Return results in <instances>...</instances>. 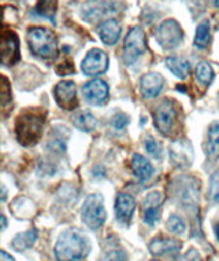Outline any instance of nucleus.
Listing matches in <instances>:
<instances>
[{
    "label": "nucleus",
    "mask_w": 219,
    "mask_h": 261,
    "mask_svg": "<svg viewBox=\"0 0 219 261\" xmlns=\"http://www.w3.org/2000/svg\"><path fill=\"white\" fill-rule=\"evenodd\" d=\"M89 253V238L78 230L63 231L55 245V257L58 261L81 260Z\"/></svg>",
    "instance_id": "1"
},
{
    "label": "nucleus",
    "mask_w": 219,
    "mask_h": 261,
    "mask_svg": "<svg viewBox=\"0 0 219 261\" xmlns=\"http://www.w3.org/2000/svg\"><path fill=\"white\" fill-rule=\"evenodd\" d=\"M45 124V113L40 109H29L19 114L15 122L17 139L22 146H33L39 142Z\"/></svg>",
    "instance_id": "2"
},
{
    "label": "nucleus",
    "mask_w": 219,
    "mask_h": 261,
    "mask_svg": "<svg viewBox=\"0 0 219 261\" xmlns=\"http://www.w3.org/2000/svg\"><path fill=\"white\" fill-rule=\"evenodd\" d=\"M27 44L32 53L40 58H54L58 53V39L47 28H30L27 31Z\"/></svg>",
    "instance_id": "3"
},
{
    "label": "nucleus",
    "mask_w": 219,
    "mask_h": 261,
    "mask_svg": "<svg viewBox=\"0 0 219 261\" xmlns=\"http://www.w3.org/2000/svg\"><path fill=\"white\" fill-rule=\"evenodd\" d=\"M81 216L86 227H89L90 230H99L107 219L103 197L100 194H90L82 205Z\"/></svg>",
    "instance_id": "4"
},
{
    "label": "nucleus",
    "mask_w": 219,
    "mask_h": 261,
    "mask_svg": "<svg viewBox=\"0 0 219 261\" xmlns=\"http://www.w3.org/2000/svg\"><path fill=\"white\" fill-rule=\"evenodd\" d=\"M145 48H147V39L143 28H132L126 35L125 44H123V61L126 65L136 62V59L145 53Z\"/></svg>",
    "instance_id": "5"
},
{
    "label": "nucleus",
    "mask_w": 219,
    "mask_h": 261,
    "mask_svg": "<svg viewBox=\"0 0 219 261\" xmlns=\"http://www.w3.org/2000/svg\"><path fill=\"white\" fill-rule=\"evenodd\" d=\"M183 39L182 28L175 19H167L159 25L157 31V40L162 48L165 50H174Z\"/></svg>",
    "instance_id": "6"
},
{
    "label": "nucleus",
    "mask_w": 219,
    "mask_h": 261,
    "mask_svg": "<svg viewBox=\"0 0 219 261\" xmlns=\"http://www.w3.org/2000/svg\"><path fill=\"white\" fill-rule=\"evenodd\" d=\"M2 43H0V54L2 65L11 66L19 61V40L15 32L7 28H3L2 32Z\"/></svg>",
    "instance_id": "7"
},
{
    "label": "nucleus",
    "mask_w": 219,
    "mask_h": 261,
    "mask_svg": "<svg viewBox=\"0 0 219 261\" xmlns=\"http://www.w3.org/2000/svg\"><path fill=\"white\" fill-rule=\"evenodd\" d=\"M55 99L65 110H74L78 106L76 83L72 80H63L56 84L54 90Z\"/></svg>",
    "instance_id": "8"
},
{
    "label": "nucleus",
    "mask_w": 219,
    "mask_h": 261,
    "mask_svg": "<svg viewBox=\"0 0 219 261\" xmlns=\"http://www.w3.org/2000/svg\"><path fill=\"white\" fill-rule=\"evenodd\" d=\"M81 68L88 76H99L108 69V55L103 50L93 48L82 59Z\"/></svg>",
    "instance_id": "9"
},
{
    "label": "nucleus",
    "mask_w": 219,
    "mask_h": 261,
    "mask_svg": "<svg viewBox=\"0 0 219 261\" xmlns=\"http://www.w3.org/2000/svg\"><path fill=\"white\" fill-rule=\"evenodd\" d=\"M116 13L114 3L104 2V0H89L82 6V18L88 22H96L99 19L108 17L110 14Z\"/></svg>",
    "instance_id": "10"
},
{
    "label": "nucleus",
    "mask_w": 219,
    "mask_h": 261,
    "mask_svg": "<svg viewBox=\"0 0 219 261\" xmlns=\"http://www.w3.org/2000/svg\"><path fill=\"white\" fill-rule=\"evenodd\" d=\"M153 117H155V126L158 128V130H161L165 135H169L171 128L174 125L175 117H177L174 103L171 100L162 102L155 110Z\"/></svg>",
    "instance_id": "11"
},
{
    "label": "nucleus",
    "mask_w": 219,
    "mask_h": 261,
    "mask_svg": "<svg viewBox=\"0 0 219 261\" xmlns=\"http://www.w3.org/2000/svg\"><path fill=\"white\" fill-rule=\"evenodd\" d=\"M170 160L175 167L188 168L193 162V147L189 140H177L170 146Z\"/></svg>",
    "instance_id": "12"
},
{
    "label": "nucleus",
    "mask_w": 219,
    "mask_h": 261,
    "mask_svg": "<svg viewBox=\"0 0 219 261\" xmlns=\"http://www.w3.org/2000/svg\"><path fill=\"white\" fill-rule=\"evenodd\" d=\"M82 94L85 96V99L92 105H102L104 103L108 98V86L107 83L100 79L86 83L82 88Z\"/></svg>",
    "instance_id": "13"
},
{
    "label": "nucleus",
    "mask_w": 219,
    "mask_h": 261,
    "mask_svg": "<svg viewBox=\"0 0 219 261\" xmlns=\"http://www.w3.org/2000/svg\"><path fill=\"white\" fill-rule=\"evenodd\" d=\"M165 80L159 73H148L140 80V91L145 99H151L161 94Z\"/></svg>",
    "instance_id": "14"
},
{
    "label": "nucleus",
    "mask_w": 219,
    "mask_h": 261,
    "mask_svg": "<svg viewBox=\"0 0 219 261\" xmlns=\"http://www.w3.org/2000/svg\"><path fill=\"white\" fill-rule=\"evenodd\" d=\"M98 35L104 44L114 45L121 36V23L114 18L106 19L99 25Z\"/></svg>",
    "instance_id": "15"
},
{
    "label": "nucleus",
    "mask_w": 219,
    "mask_h": 261,
    "mask_svg": "<svg viewBox=\"0 0 219 261\" xmlns=\"http://www.w3.org/2000/svg\"><path fill=\"white\" fill-rule=\"evenodd\" d=\"M163 202V197L161 193L148 194L144 201V221L149 225H153L159 220V206Z\"/></svg>",
    "instance_id": "16"
},
{
    "label": "nucleus",
    "mask_w": 219,
    "mask_h": 261,
    "mask_svg": "<svg viewBox=\"0 0 219 261\" xmlns=\"http://www.w3.org/2000/svg\"><path fill=\"white\" fill-rule=\"evenodd\" d=\"M182 246V243L179 242L178 239L173 238H163V237H158V238L152 239L148 249L149 252L152 253L153 256H162V254H169V253L178 252Z\"/></svg>",
    "instance_id": "17"
},
{
    "label": "nucleus",
    "mask_w": 219,
    "mask_h": 261,
    "mask_svg": "<svg viewBox=\"0 0 219 261\" xmlns=\"http://www.w3.org/2000/svg\"><path fill=\"white\" fill-rule=\"evenodd\" d=\"M134 207H136V201L129 194H119L115 201V212L119 221H128L133 216Z\"/></svg>",
    "instance_id": "18"
},
{
    "label": "nucleus",
    "mask_w": 219,
    "mask_h": 261,
    "mask_svg": "<svg viewBox=\"0 0 219 261\" xmlns=\"http://www.w3.org/2000/svg\"><path fill=\"white\" fill-rule=\"evenodd\" d=\"M132 169H133L134 175L141 181L149 180L153 175V168L151 162L140 154H134L132 158Z\"/></svg>",
    "instance_id": "19"
},
{
    "label": "nucleus",
    "mask_w": 219,
    "mask_h": 261,
    "mask_svg": "<svg viewBox=\"0 0 219 261\" xmlns=\"http://www.w3.org/2000/svg\"><path fill=\"white\" fill-rule=\"evenodd\" d=\"M166 66L169 68L175 77H178L181 80L186 79L191 72V65L185 58L182 57H169L166 58Z\"/></svg>",
    "instance_id": "20"
},
{
    "label": "nucleus",
    "mask_w": 219,
    "mask_h": 261,
    "mask_svg": "<svg viewBox=\"0 0 219 261\" xmlns=\"http://www.w3.org/2000/svg\"><path fill=\"white\" fill-rule=\"evenodd\" d=\"M58 7V0H37L36 7L33 9V13L48 18L51 22L55 23V14Z\"/></svg>",
    "instance_id": "21"
},
{
    "label": "nucleus",
    "mask_w": 219,
    "mask_h": 261,
    "mask_svg": "<svg viewBox=\"0 0 219 261\" xmlns=\"http://www.w3.org/2000/svg\"><path fill=\"white\" fill-rule=\"evenodd\" d=\"M36 239H37V231L35 230L26 231V232H22V234L17 235V237L13 239L11 246H13L14 250H17V252H23V250L32 248V246H33V243L36 242Z\"/></svg>",
    "instance_id": "22"
},
{
    "label": "nucleus",
    "mask_w": 219,
    "mask_h": 261,
    "mask_svg": "<svg viewBox=\"0 0 219 261\" xmlns=\"http://www.w3.org/2000/svg\"><path fill=\"white\" fill-rule=\"evenodd\" d=\"M73 124L82 132H90L96 126L98 121L90 112H78L73 117Z\"/></svg>",
    "instance_id": "23"
},
{
    "label": "nucleus",
    "mask_w": 219,
    "mask_h": 261,
    "mask_svg": "<svg viewBox=\"0 0 219 261\" xmlns=\"http://www.w3.org/2000/svg\"><path fill=\"white\" fill-rule=\"evenodd\" d=\"M207 155L210 158L219 157V122L211 124L210 129H208Z\"/></svg>",
    "instance_id": "24"
},
{
    "label": "nucleus",
    "mask_w": 219,
    "mask_h": 261,
    "mask_svg": "<svg viewBox=\"0 0 219 261\" xmlns=\"http://www.w3.org/2000/svg\"><path fill=\"white\" fill-rule=\"evenodd\" d=\"M210 22L208 21H203V22L197 27L196 35H195V47L197 48H206L207 45L210 44Z\"/></svg>",
    "instance_id": "25"
},
{
    "label": "nucleus",
    "mask_w": 219,
    "mask_h": 261,
    "mask_svg": "<svg viewBox=\"0 0 219 261\" xmlns=\"http://www.w3.org/2000/svg\"><path fill=\"white\" fill-rule=\"evenodd\" d=\"M196 77L197 80L200 81L201 84H204V86H208L212 79H214V70L211 68V65L208 62H200L197 65L196 68Z\"/></svg>",
    "instance_id": "26"
},
{
    "label": "nucleus",
    "mask_w": 219,
    "mask_h": 261,
    "mask_svg": "<svg viewBox=\"0 0 219 261\" xmlns=\"http://www.w3.org/2000/svg\"><path fill=\"white\" fill-rule=\"evenodd\" d=\"M167 230L173 232V234H182L185 231V223L179 216H175V215H171L167 220Z\"/></svg>",
    "instance_id": "27"
},
{
    "label": "nucleus",
    "mask_w": 219,
    "mask_h": 261,
    "mask_svg": "<svg viewBox=\"0 0 219 261\" xmlns=\"http://www.w3.org/2000/svg\"><path fill=\"white\" fill-rule=\"evenodd\" d=\"M0 94H2V108L5 109L11 102V88H10L9 80L5 76H2V87H0Z\"/></svg>",
    "instance_id": "28"
},
{
    "label": "nucleus",
    "mask_w": 219,
    "mask_h": 261,
    "mask_svg": "<svg viewBox=\"0 0 219 261\" xmlns=\"http://www.w3.org/2000/svg\"><path fill=\"white\" fill-rule=\"evenodd\" d=\"M210 197L214 202L219 203V169L218 171H215L214 175L211 176Z\"/></svg>",
    "instance_id": "29"
},
{
    "label": "nucleus",
    "mask_w": 219,
    "mask_h": 261,
    "mask_svg": "<svg viewBox=\"0 0 219 261\" xmlns=\"http://www.w3.org/2000/svg\"><path fill=\"white\" fill-rule=\"evenodd\" d=\"M111 124H112V126H114V128H115L116 130L125 129L126 125L129 124V117L126 116L125 113H116L115 116L112 117Z\"/></svg>",
    "instance_id": "30"
},
{
    "label": "nucleus",
    "mask_w": 219,
    "mask_h": 261,
    "mask_svg": "<svg viewBox=\"0 0 219 261\" xmlns=\"http://www.w3.org/2000/svg\"><path fill=\"white\" fill-rule=\"evenodd\" d=\"M145 149L151 155H153L155 158L161 157V146L158 143L157 140L152 139V138H148L147 142H145Z\"/></svg>",
    "instance_id": "31"
},
{
    "label": "nucleus",
    "mask_w": 219,
    "mask_h": 261,
    "mask_svg": "<svg viewBox=\"0 0 219 261\" xmlns=\"http://www.w3.org/2000/svg\"><path fill=\"white\" fill-rule=\"evenodd\" d=\"M103 261H126V254L122 250H112L106 254Z\"/></svg>",
    "instance_id": "32"
},
{
    "label": "nucleus",
    "mask_w": 219,
    "mask_h": 261,
    "mask_svg": "<svg viewBox=\"0 0 219 261\" xmlns=\"http://www.w3.org/2000/svg\"><path fill=\"white\" fill-rule=\"evenodd\" d=\"M178 261H203V260H201L200 254H199L197 250H195V249H189L188 252L179 257Z\"/></svg>",
    "instance_id": "33"
},
{
    "label": "nucleus",
    "mask_w": 219,
    "mask_h": 261,
    "mask_svg": "<svg viewBox=\"0 0 219 261\" xmlns=\"http://www.w3.org/2000/svg\"><path fill=\"white\" fill-rule=\"evenodd\" d=\"M0 261H14V258L10 256L9 253L5 252V250H2V252H0Z\"/></svg>",
    "instance_id": "34"
},
{
    "label": "nucleus",
    "mask_w": 219,
    "mask_h": 261,
    "mask_svg": "<svg viewBox=\"0 0 219 261\" xmlns=\"http://www.w3.org/2000/svg\"><path fill=\"white\" fill-rule=\"evenodd\" d=\"M0 220H2V230H6V227H7V220H6L5 216L0 217Z\"/></svg>",
    "instance_id": "35"
},
{
    "label": "nucleus",
    "mask_w": 219,
    "mask_h": 261,
    "mask_svg": "<svg viewBox=\"0 0 219 261\" xmlns=\"http://www.w3.org/2000/svg\"><path fill=\"white\" fill-rule=\"evenodd\" d=\"M2 201H6V187L2 186Z\"/></svg>",
    "instance_id": "36"
},
{
    "label": "nucleus",
    "mask_w": 219,
    "mask_h": 261,
    "mask_svg": "<svg viewBox=\"0 0 219 261\" xmlns=\"http://www.w3.org/2000/svg\"><path fill=\"white\" fill-rule=\"evenodd\" d=\"M215 234H216V238H218L219 241V223L216 224V228H215Z\"/></svg>",
    "instance_id": "37"
},
{
    "label": "nucleus",
    "mask_w": 219,
    "mask_h": 261,
    "mask_svg": "<svg viewBox=\"0 0 219 261\" xmlns=\"http://www.w3.org/2000/svg\"><path fill=\"white\" fill-rule=\"evenodd\" d=\"M212 2H214V5L219 9V0H212Z\"/></svg>",
    "instance_id": "38"
},
{
    "label": "nucleus",
    "mask_w": 219,
    "mask_h": 261,
    "mask_svg": "<svg viewBox=\"0 0 219 261\" xmlns=\"http://www.w3.org/2000/svg\"><path fill=\"white\" fill-rule=\"evenodd\" d=\"M218 103H219V95H218Z\"/></svg>",
    "instance_id": "39"
},
{
    "label": "nucleus",
    "mask_w": 219,
    "mask_h": 261,
    "mask_svg": "<svg viewBox=\"0 0 219 261\" xmlns=\"http://www.w3.org/2000/svg\"><path fill=\"white\" fill-rule=\"evenodd\" d=\"M152 261H157V260H152Z\"/></svg>",
    "instance_id": "40"
}]
</instances>
